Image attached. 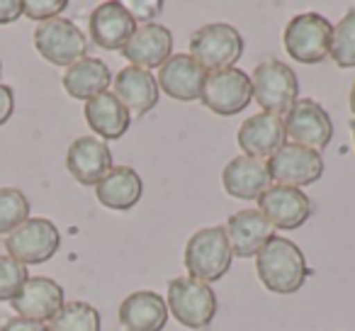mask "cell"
Returning <instances> with one entry per match:
<instances>
[{
	"label": "cell",
	"mask_w": 355,
	"mask_h": 331,
	"mask_svg": "<svg viewBox=\"0 0 355 331\" xmlns=\"http://www.w3.org/2000/svg\"><path fill=\"white\" fill-rule=\"evenodd\" d=\"M256 273L261 282L275 295H292L304 285L309 275L304 253L295 241L272 237L256 256Z\"/></svg>",
	"instance_id": "6da1fadb"
},
{
	"label": "cell",
	"mask_w": 355,
	"mask_h": 331,
	"mask_svg": "<svg viewBox=\"0 0 355 331\" xmlns=\"http://www.w3.org/2000/svg\"><path fill=\"white\" fill-rule=\"evenodd\" d=\"M183 261L190 278H195V280H202L207 285L222 280L234 261L224 227H205L195 232L185 246Z\"/></svg>",
	"instance_id": "7a4b0ae2"
},
{
	"label": "cell",
	"mask_w": 355,
	"mask_h": 331,
	"mask_svg": "<svg viewBox=\"0 0 355 331\" xmlns=\"http://www.w3.org/2000/svg\"><path fill=\"white\" fill-rule=\"evenodd\" d=\"M251 88L263 112L277 114V117L290 112L300 98V78L290 66L277 59H268L253 69Z\"/></svg>",
	"instance_id": "3957f363"
},
{
	"label": "cell",
	"mask_w": 355,
	"mask_h": 331,
	"mask_svg": "<svg viewBox=\"0 0 355 331\" xmlns=\"http://www.w3.org/2000/svg\"><path fill=\"white\" fill-rule=\"evenodd\" d=\"M190 56L212 74L234 69V64L243 56V37L227 22H212L193 32Z\"/></svg>",
	"instance_id": "277c9868"
},
{
	"label": "cell",
	"mask_w": 355,
	"mask_h": 331,
	"mask_svg": "<svg viewBox=\"0 0 355 331\" xmlns=\"http://www.w3.org/2000/svg\"><path fill=\"white\" fill-rule=\"evenodd\" d=\"M168 312L188 329H205L217 314V295L212 285L195 278H173L168 282Z\"/></svg>",
	"instance_id": "5b68a950"
},
{
	"label": "cell",
	"mask_w": 355,
	"mask_h": 331,
	"mask_svg": "<svg viewBox=\"0 0 355 331\" xmlns=\"http://www.w3.org/2000/svg\"><path fill=\"white\" fill-rule=\"evenodd\" d=\"M334 25L319 12H300L285 27L282 44L295 61L306 66L321 64L329 56Z\"/></svg>",
	"instance_id": "8992f818"
},
{
	"label": "cell",
	"mask_w": 355,
	"mask_h": 331,
	"mask_svg": "<svg viewBox=\"0 0 355 331\" xmlns=\"http://www.w3.org/2000/svg\"><path fill=\"white\" fill-rule=\"evenodd\" d=\"M61 246V234L56 224L46 217H30L25 224L6 237L8 256L22 266H40L56 256Z\"/></svg>",
	"instance_id": "52a82bcc"
},
{
	"label": "cell",
	"mask_w": 355,
	"mask_h": 331,
	"mask_svg": "<svg viewBox=\"0 0 355 331\" xmlns=\"http://www.w3.org/2000/svg\"><path fill=\"white\" fill-rule=\"evenodd\" d=\"M35 46L42 59H46L54 66H73L76 61L85 59L88 40L85 35L66 17H54L37 27Z\"/></svg>",
	"instance_id": "ba28073f"
},
{
	"label": "cell",
	"mask_w": 355,
	"mask_h": 331,
	"mask_svg": "<svg viewBox=\"0 0 355 331\" xmlns=\"http://www.w3.org/2000/svg\"><path fill=\"white\" fill-rule=\"evenodd\" d=\"M268 171L277 185L304 188L324 176V158L319 151H311L300 144H285L268 158Z\"/></svg>",
	"instance_id": "9c48e42d"
},
{
	"label": "cell",
	"mask_w": 355,
	"mask_h": 331,
	"mask_svg": "<svg viewBox=\"0 0 355 331\" xmlns=\"http://www.w3.org/2000/svg\"><path fill=\"white\" fill-rule=\"evenodd\" d=\"M200 100H202L205 108L212 110L214 114L232 117V114L246 110L248 103L253 100L251 76L239 69H227V71H217V74H209Z\"/></svg>",
	"instance_id": "30bf717a"
},
{
	"label": "cell",
	"mask_w": 355,
	"mask_h": 331,
	"mask_svg": "<svg viewBox=\"0 0 355 331\" xmlns=\"http://www.w3.org/2000/svg\"><path fill=\"white\" fill-rule=\"evenodd\" d=\"M285 132L292 139V144H300L311 151H319L329 146L334 137V122L329 112L321 108L316 100H297L285 117Z\"/></svg>",
	"instance_id": "8fae6325"
},
{
	"label": "cell",
	"mask_w": 355,
	"mask_h": 331,
	"mask_svg": "<svg viewBox=\"0 0 355 331\" xmlns=\"http://www.w3.org/2000/svg\"><path fill=\"white\" fill-rule=\"evenodd\" d=\"M258 212L275 229H300L311 217V200L300 188L290 185H270L258 198Z\"/></svg>",
	"instance_id": "7c38bea8"
},
{
	"label": "cell",
	"mask_w": 355,
	"mask_h": 331,
	"mask_svg": "<svg viewBox=\"0 0 355 331\" xmlns=\"http://www.w3.org/2000/svg\"><path fill=\"white\" fill-rule=\"evenodd\" d=\"M158 90L180 103H193L202 98L207 71L198 64L190 54H173L158 71Z\"/></svg>",
	"instance_id": "4fadbf2b"
},
{
	"label": "cell",
	"mask_w": 355,
	"mask_h": 331,
	"mask_svg": "<svg viewBox=\"0 0 355 331\" xmlns=\"http://www.w3.org/2000/svg\"><path fill=\"white\" fill-rule=\"evenodd\" d=\"M88 30L100 49L122 51V46L129 42V37L137 32V17H134V12L124 3L110 0V3H103V6H98L90 12Z\"/></svg>",
	"instance_id": "5bb4252c"
},
{
	"label": "cell",
	"mask_w": 355,
	"mask_h": 331,
	"mask_svg": "<svg viewBox=\"0 0 355 331\" xmlns=\"http://www.w3.org/2000/svg\"><path fill=\"white\" fill-rule=\"evenodd\" d=\"M236 142H239V146H241L243 156L268 161L272 153L280 151L287 144L285 119L270 112L253 114V117H248L246 122L239 127Z\"/></svg>",
	"instance_id": "9a60e30c"
},
{
	"label": "cell",
	"mask_w": 355,
	"mask_h": 331,
	"mask_svg": "<svg viewBox=\"0 0 355 331\" xmlns=\"http://www.w3.org/2000/svg\"><path fill=\"white\" fill-rule=\"evenodd\" d=\"M122 54L137 69H161L173 56L171 30L163 25H156V22H146V25L137 27V32L129 37V42L122 46Z\"/></svg>",
	"instance_id": "2e32d148"
},
{
	"label": "cell",
	"mask_w": 355,
	"mask_h": 331,
	"mask_svg": "<svg viewBox=\"0 0 355 331\" xmlns=\"http://www.w3.org/2000/svg\"><path fill=\"white\" fill-rule=\"evenodd\" d=\"M66 169L80 185H98L112 171V151L98 137H80L69 146Z\"/></svg>",
	"instance_id": "e0dca14e"
},
{
	"label": "cell",
	"mask_w": 355,
	"mask_h": 331,
	"mask_svg": "<svg viewBox=\"0 0 355 331\" xmlns=\"http://www.w3.org/2000/svg\"><path fill=\"white\" fill-rule=\"evenodd\" d=\"M232 253L239 258H251L266 248V244L275 237V227L263 217L258 210H241L232 214L224 224Z\"/></svg>",
	"instance_id": "ac0fdd59"
},
{
	"label": "cell",
	"mask_w": 355,
	"mask_h": 331,
	"mask_svg": "<svg viewBox=\"0 0 355 331\" xmlns=\"http://www.w3.org/2000/svg\"><path fill=\"white\" fill-rule=\"evenodd\" d=\"M64 305V287L44 275L30 278L20 295L12 300V309L17 312V316L42 321V324L54 319Z\"/></svg>",
	"instance_id": "d6986e66"
},
{
	"label": "cell",
	"mask_w": 355,
	"mask_h": 331,
	"mask_svg": "<svg viewBox=\"0 0 355 331\" xmlns=\"http://www.w3.org/2000/svg\"><path fill=\"white\" fill-rule=\"evenodd\" d=\"M222 185L232 198L258 200L272 185L268 161L251 158V156L232 158L222 173Z\"/></svg>",
	"instance_id": "ffe728a7"
},
{
	"label": "cell",
	"mask_w": 355,
	"mask_h": 331,
	"mask_svg": "<svg viewBox=\"0 0 355 331\" xmlns=\"http://www.w3.org/2000/svg\"><path fill=\"white\" fill-rule=\"evenodd\" d=\"M119 324L124 331H163L168 324V305L158 292L139 290L119 305Z\"/></svg>",
	"instance_id": "44dd1931"
},
{
	"label": "cell",
	"mask_w": 355,
	"mask_h": 331,
	"mask_svg": "<svg viewBox=\"0 0 355 331\" xmlns=\"http://www.w3.org/2000/svg\"><path fill=\"white\" fill-rule=\"evenodd\" d=\"M85 122L88 127L98 134V139L110 142V139H119L127 134L129 124H132V112L122 105V100L112 93V90H105V93L95 95L85 103Z\"/></svg>",
	"instance_id": "7402d4cb"
},
{
	"label": "cell",
	"mask_w": 355,
	"mask_h": 331,
	"mask_svg": "<svg viewBox=\"0 0 355 331\" xmlns=\"http://www.w3.org/2000/svg\"><path fill=\"white\" fill-rule=\"evenodd\" d=\"M144 180L132 166H112L107 176L95 185V198L103 207L127 212L141 200Z\"/></svg>",
	"instance_id": "603a6c76"
},
{
	"label": "cell",
	"mask_w": 355,
	"mask_h": 331,
	"mask_svg": "<svg viewBox=\"0 0 355 331\" xmlns=\"http://www.w3.org/2000/svg\"><path fill=\"white\" fill-rule=\"evenodd\" d=\"M114 95L122 100V105L134 114H146L158 103V83L151 71L137 69V66H124L114 76Z\"/></svg>",
	"instance_id": "cb8c5ba5"
},
{
	"label": "cell",
	"mask_w": 355,
	"mask_h": 331,
	"mask_svg": "<svg viewBox=\"0 0 355 331\" xmlns=\"http://www.w3.org/2000/svg\"><path fill=\"white\" fill-rule=\"evenodd\" d=\"M64 90L76 100H85L105 93L107 85L112 83V74H110L107 64L95 56H85V59L76 61L73 66H69L64 74Z\"/></svg>",
	"instance_id": "d4e9b609"
},
{
	"label": "cell",
	"mask_w": 355,
	"mask_h": 331,
	"mask_svg": "<svg viewBox=\"0 0 355 331\" xmlns=\"http://www.w3.org/2000/svg\"><path fill=\"white\" fill-rule=\"evenodd\" d=\"M49 331H100V312L88 302H66L54 319L46 324Z\"/></svg>",
	"instance_id": "484cf974"
},
{
	"label": "cell",
	"mask_w": 355,
	"mask_h": 331,
	"mask_svg": "<svg viewBox=\"0 0 355 331\" xmlns=\"http://www.w3.org/2000/svg\"><path fill=\"white\" fill-rule=\"evenodd\" d=\"M329 56L338 69H355V10H348L331 32Z\"/></svg>",
	"instance_id": "4316f807"
},
{
	"label": "cell",
	"mask_w": 355,
	"mask_h": 331,
	"mask_svg": "<svg viewBox=\"0 0 355 331\" xmlns=\"http://www.w3.org/2000/svg\"><path fill=\"white\" fill-rule=\"evenodd\" d=\"M30 219V200L17 188H0V234L15 232Z\"/></svg>",
	"instance_id": "83f0119b"
},
{
	"label": "cell",
	"mask_w": 355,
	"mask_h": 331,
	"mask_svg": "<svg viewBox=\"0 0 355 331\" xmlns=\"http://www.w3.org/2000/svg\"><path fill=\"white\" fill-rule=\"evenodd\" d=\"M30 280L27 266L10 256H0V302H12Z\"/></svg>",
	"instance_id": "f1b7e54d"
},
{
	"label": "cell",
	"mask_w": 355,
	"mask_h": 331,
	"mask_svg": "<svg viewBox=\"0 0 355 331\" xmlns=\"http://www.w3.org/2000/svg\"><path fill=\"white\" fill-rule=\"evenodd\" d=\"M66 6H69L66 0H22V15L42 25V22L59 17V12H64Z\"/></svg>",
	"instance_id": "f546056e"
},
{
	"label": "cell",
	"mask_w": 355,
	"mask_h": 331,
	"mask_svg": "<svg viewBox=\"0 0 355 331\" xmlns=\"http://www.w3.org/2000/svg\"><path fill=\"white\" fill-rule=\"evenodd\" d=\"M0 331H49L46 324L42 321H32V319H22V316H12V319H6Z\"/></svg>",
	"instance_id": "4dcf8cb0"
},
{
	"label": "cell",
	"mask_w": 355,
	"mask_h": 331,
	"mask_svg": "<svg viewBox=\"0 0 355 331\" xmlns=\"http://www.w3.org/2000/svg\"><path fill=\"white\" fill-rule=\"evenodd\" d=\"M12 110H15V93L10 85L0 83V127L12 117Z\"/></svg>",
	"instance_id": "1f68e13d"
},
{
	"label": "cell",
	"mask_w": 355,
	"mask_h": 331,
	"mask_svg": "<svg viewBox=\"0 0 355 331\" xmlns=\"http://www.w3.org/2000/svg\"><path fill=\"white\" fill-rule=\"evenodd\" d=\"M22 17V0H0V25H10Z\"/></svg>",
	"instance_id": "d6a6232c"
},
{
	"label": "cell",
	"mask_w": 355,
	"mask_h": 331,
	"mask_svg": "<svg viewBox=\"0 0 355 331\" xmlns=\"http://www.w3.org/2000/svg\"><path fill=\"white\" fill-rule=\"evenodd\" d=\"M127 8H134V10H144L141 12V17H156L158 12L163 10V3H132V6H127Z\"/></svg>",
	"instance_id": "836d02e7"
},
{
	"label": "cell",
	"mask_w": 355,
	"mask_h": 331,
	"mask_svg": "<svg viewBox=\"0 0 355 331\" xmlns=\"http://www.w3.org/2000/svg\"><path fill=\"white\" fill-rule=\"evenodd\" d=\"M348 103H350V112L355 114V83H353V88H350V100H348Z\"/></svg>",
	"instance_id": "e575fe53"
},
{
	"label": "cell",
	"mask_w": 355,
	"mask_h": 331,
	"mask_svg": "<svg viewBox=\"0 0 355 331\" xmlns=\"http://www.w3.org/2000/svg\"><path fill=\"white\" fill-rule=\"evenodd\" d=\"M350 129H353V142H355V119L350 122Z\"/></svg>",
	"instance_id": "d590c367"
},
{
	"label": "cell",
	"mask_w": 355,
	"mask_h": 331,
	"mask_svg": "<svg viewBox=\"0 0 355 331\" xmlns=\"http://www.w3.org/2000/svg\"><path fill=\"white\" fill-rule=\"evenodd\" d=\"M0 74H3V64H0Z\"/></svg>",
	"instance_id": "8d00e7d4"
}]
</instances>
